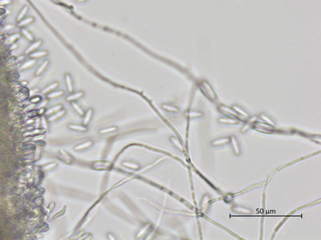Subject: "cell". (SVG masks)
I'll return each mask as SVG.
<instances>
[{"mask_svg": "<svg viewBox=\"0 0 321 240\" xmlns=\"http://www.w3.org/2000/svg\"><path fill=\"white\" fill-rule=\"evenodd\" d=\"M76 1L78 2H85L86 0H76Z\"/></svg>", "mask_w": 321, "mask_h": 240, "instance_id": "46", "label": "cell"}, {"mask_svg": "<svg viewBox=\"0 0 321 240\" xmlns=\"http://www.w3.org/2000/svg\"><path fill=\"white\" fill-rule=\"evenodd\" d=\"M28 9L27 6H25V7L23 8V10L20 11V13H19L18 17H17V21L18 22L20 21L21 20H22L24 18V17H25V16L26 15V14H27V13L28 11Z\"/></svg>", "mask_w": 321, "mask_h": 240, "instance_id": "34", "label": "cell"}, {"mask_svg": "<svg viewBox=\"0 0 321 240\" xmlns=\"http://www.w3.org/2000/svg\"><path fill=\"white\" fill-rule=\"evenodd\" d=\"M107 238L110 240H116L117 239V238L112 234L111 233H107Z\"/></svg>", "mask_w": 321, "mask_h": 240, "instance_id": "39", "label": "cell"}, {"mask_svg": "<svg viewBox=\"0 0 321 240\" xmlns=\"http://www.w3.org/2000/svg\"><path fill=\"white\" fill-rule=\"evenodd\" d=\"M28 83L27 82H21V85H22L23 86H27V85H28Z\"/></svg>", "mask_w": 321, "mask_h": 240, "instance_id": "45", "label": "cell"}, {"mask_svg": "<svg viewBox=\"0 0 321 240\" xmlns=\"http://www.w3.org/2000/svg\"><path fill=\"white\" fill-rule=\"evenodd\" d=\"M63 108V106L62 105H55L52 108H50V109H48L46 112H45V115H52L55 113H57V112H58L59 111L61 110Z\"/></svg>", "mask_w": 321, "mask_h": 240, "instance_id": "27", "label": "cell"}, {"mask_svg": "<svg viewBox=\"0 0 321 240\" xmlns=\"http://www.w3.org/2000/svg\"><path fill=\"white\" fill-rule=\"evenodd\" d=\"M232 210L237 213L240 214H250L252 213V211L250 210H248L246 208H245L243 207H241L240 206H234L232 207Z\"/></svg>", "mask_w": 321, "mask_h": 240, "instance_id": "22", "label": "cell"}, {"mask_svg": "<svg viewBox=\"0 0 321 240\" xmlns=\"http://www.w3.org/2000/svg\"><path fill=\"white\" fill-rule=\"evenodd\" d=\"M60 153L61 154V156L62 157L63 161L65 163L68 165H70L72 162H73L74 158L71 156V155L67 153V152L63 149H60Z\"/></svg>", "mask_w": 321, "mask_h": 240, "instance_id": "10", "label": "cell"}, {"mask_svg": "<svg viewBox=\"0 0 321 240\" xmlns=\"http://www.w3.org/2000/svg\"><path fill=\"white\" fill-rule=\"evenodd\" d=\"M68 128L73 131L78 132H87L89 130L87 126L84 125H77V124H70L68 125Z\"/></svg>", "mask_w": 321, "mask_h": 240, "instance_id": "5", "label": "cell"}, {"mask_svg": "<svg viewBox=\"0 0 321 240\" xmlns=\"http://www.w3.org/2000/svg\"><path fill=\"white\" fill-rule=\"evenodd\" d=\"M63 94H64V92L62 90L54 91V92H50L49 93V94L47 95L46 97L48 99H55V98H57L62 97V95H63Z\"/></svg>", "mask_w": 321, "mask_h": 240, "instance_id": "30", "label": "cell"}, {"mask_svg": "<svg viewBox=\"0 0 321 240\" xmlns=\"http://www.w3.org/2000/svg\"><path fill=\"white\" fill-rule=\"evenodd\" d=\"M41 123H42V125L43 126V128H45V130H47L48 129V123H47V121L46 119L45 118V116H42L41 118Z\"/></svg>", "mask_w": 321, "mask_h": 240, "instance_id": "35", "label": "cell"}, {"mask_svg": "<svg viewBox=\"0 0 321 240\" xmlns=\"http://www.w3.org/2000/svg\"><path fill=\"white\" fill-rule=\"evenodd\" d=\"M33 21H34V18L33 17H28V18H25V19H23L22 20L19 21L18 23V26L19 27L23 28V27H25L26 26H28V25H30V24H31Z\"/></svg>", "mask_w": 321, "mask_h": 240, "instance_id": "25", "label": "cell"}, {"mask_svg": "<svg viewBox=\"0 0 321 240\" xmlns=\"http://www.w3.org/2000/svg\"><path fill=\"white\" fill-rule=\"evenodd\" d=\"M152 226V223L151 222H148L144 224L137 232V233L135 235V238L141 239L143 238V236H146V235L149 233V231L151 230Z\"/></svg>", "mask_w": 321, "mask_h": 240, "instance_id": "3", "label": "cell"}, {"mask_svg": "<svg viewBox=\"0 0 321 240\" xmlns=\"http://www.w3.org/2000/svg\"><path fill=\"white\" fill-rule=\"evenodd\" d=\"M113 166L110 162L105 161V160H100V161L95 162L92 163V168L96 170H110Z\"/></svg>", "mask_w": 321, "mask_h": 240, "instance_id": "2", "label": "cell"}, {"mask_svg": "<svg viewBox=\"0 0 321 240\" xmlns=\"http://www.w3.org/2000/svg\"><path fill=\"white\" fill-rule=\"evenodd\" d=\"M21 34L25 36L29 42H33L34 40H35V38L33 36V35H32L30 32L29 31H28L27 29L25 28H21Z\"/></svg>", "mask_w": 321, "mask_h": 240, "instance_id": "26", "label": "cell"}, {"mask_svg": "<svg viewBox=\"0 0 321 240\" xmlns=\"http://www.w3.org/2000/svg\"><path fill=\"white\" fill-rule=\"evenodd\" d=\"M230 138V141L231 143V146H232L233 149H234V151L235 154L237 156L240 155L241 151H240V148L239 146V143L237 141V139L234 137V136H232V137Z\"/></svg>", "mask_w": 321, "mask_h": 240, "instance_id": "8", "label": "cell"}, {"mask_svg": "<svg viewBox=\"0 0 321 240\" xmlns=\"http://www.w3.org/2000/svg\"><path fill=\"white\" fill-rule=\"evenodd\" d=\"M93 145H94V142L91 140H89V141H87L80 143L79 144V145H76L74 148V149L75 151H83V150H85V149L91 148V146H92Z\"/></svg>", "mask_w": 321, "mask_h": 240, "instance_id": "6", "label": "cell"}, {"mask_svg": "<svg viewBox=\"0 0 321 240\" xmlns=\"http://www.w3.org/2000/svg\"><path fill=\"white\" fill-rule=\"evenodd\" d=\"M72 103V108H74V109L76 113L80 115V116H84V114H85V112L83 109V108L80 106L78 103H75V101H73V102H71Z\"/></svg>", "mask_w": 321, "mask_h": 240, "instance_id": "24", "label": "cell"}, {"mask_svg": "<svg viewBox=\"0 0 321 240\" xmlns=\"http://www.w3.org/2000/svg\"><path fill=\"white\" fill-rule=\"evenodd\" d=\"M49 63H50L49 60H45L42 64V65L38 68L37 70L35 72V75L36 76H40V75H41L43 73V72L45 71V69H46L48 66H49Z\"/></svg>", "mask_w": 321, "mask_h": 240, "instance_id": "21", "label": "cell"}, {"mask_svg": "<svg viewBox=\"0 0 321 240\" xmlns=\"http://www.w3.org/2000/svg\"><path fill=\"white\" fill-rule=\"evenodd\" d=\"M42 45V40L41 39L37 40V41L36 42H33V43H32L25 50V54H30L31 53L35 51L37 49L39 48L40 46H41Z\"/></svg>", "mask_w": 321, "mask_h": 240, "instance_id": "4", "label": "cell"}, {"mask_svg": "<svg viewBox=\"0 0 321 240\" xmlns=\"http://www.w3.org/2000/svg\"><path fill=\"white\" fill-rule=\"evenodd\" d=\"M118 130V128L116 126H110L108 128H106L101 129L99 131V134H106L107 133H110L112 132L116 131Z\"/></svg>", "mask_w": 321, "mask_h": 240, "instance_id": "29", "label": "cell"}, {"mask_svg": "<svg viewBox=\"0 0 321 240\" xmlns=\"http://www.w3.org/2000/svg\"><path fill=\"white\" fill-rule=\"evenodd\" d=\"M218 110L221 113L228 116L229 118H235L237 119H241V120H242V121H244L243 118L242 116H240L237 113V112L234 109H233L232 107L230 108L225 105H220L218 107Z\"/></svg>", "mask_w": 321, "mask_h": 240, "instance_id": "1", "label": "cell"}, {"mask_svg": "<svg viewBox=\"0 0 321 240\" xmlns=\"http://www.w3.org/2000/svg\"><path fill=\"white\" fill-rule=\"evenodd\" d=\"M93 115H94V109L92 108L88 109L84 116L83 125L85 126H87L88 125H89L91 121Z\"/></svg>", "mask_w": 321, "mask_h": 240, "instance_id": "7", "label": "cell"}, {"mask_svg": "<svg viewBox=\"0 0 321 240\" xmlns=\"http://www.w3.org/2000/svg\"><path fill=\"white\" fill-rule=\"evenodd\" d=\"M230 141V138H218V139H216V140H213L212 142H211V145L213 146H222V145H225V144H227L228 143H229Z\"/></svg>", "mask_w": 321, "mask_h": 240, "instance_id": "18", "label": "cell"}, {"mask_svg": "<svg viewBox=\"0 0 321 240\" xmlns=\"http://www.w3.org/2000/svg\"><path fill=\"white\" fill-rule=\"evenodd\" d=\"M20 34H14V35H12L11 36H10L9 37H8L6 39V44H11L13 43H14L15 41H17V40L20 38Z\"/></svg>", "mask_w": 321, "mask_h": 240, "instance_id": "31", "label": "cell"}, {"mask_svg": "<svg viewBox=\"0 0 321 240\" xmlns=\"http://www.w3.org/2000/svg\"><path fill=\"white\" fill-rule=\"evenodd\" d=\"M218 122L226 124V125H237L238 123V119L235 118H218Z\"/></svg>", "mask_w": 321, "mask_h": 240, "instance_id": "17", "label": "cell"}, {"mask_svg": "<svg viewBox=\"0 0 321 240\" xmlns=\"http://www.w3.org/2000/svg\"><path fill=\"white\" fill-rule=\"evenodd\" d=\"M59 86V82H53V83L50 84L49 85H48L46 88H45L43 90H42L41 93L42 94H43L49 93L52 92V91L55 90Z\"/></svg>", "mask_w": 321, "mask_h": 240, "instance_id": "15", "label": "cell"}, {"mask_svg": "<svg viewBox=\"0 0 321 240\" xmlns=\"http://www.w3.org/2000/svg\"><path fill=\"white\" fill-rule=\"evenodd\" d=\"M39 91V90L38 88H33L30 91V97H31V96L34 95L35 93H37L38 91Z\"/></svg>", "mask_w": 321, "mask_h": 240, "instance_id": "41", "label": "cell"}, {"mask_svg": "<svg viewBox=\"0 0 321 240\" xmlns=\"http://www.w3.org/2000/svg\"><path fill=\"white\" fill-rule=\"evenodd\" d=\"M260 118L261 119L263 120V122H265V123L269 125H271L272 126H275V122L273 121V120L270 118L268 116L264 115V114H262L260 115Z\"/></svg>", "mask_w": 321, "mask_h": 240, "instance_id": "32", "label": "cell"}, {"mask_svg": "<svg viewBox=\"0 0 321 240\" xmlns=\"http://www.w3.org/2000/svg\"><path fill=\"white\" fill-rule=\"evenodd\" d=\"M84 93L83 91H78L75 93H72L70 94L69 96H68V97L66 98V101H69V102H73L80 98H81L82 97H84Z\"/></svg>", "mask_w": 321, "mask_h": 240, "instance_id": "11", "label": "cell"}, {"mask_svg": "<svg viewBox=\"0 0 321 240\" xmlns=\"http://www.w3.org/2000/svg\"><path fill=\"white\" fill-rule=\"evenodd\" d=\"M170 139V141L172 143L173 145L176 148L178 149L180 151H183V146L182 145L181 143L180 142V141L178 138H176L174 137H171Z\"/></svg>", "mask_w": 321, "mask_h": 240, "instance_id": "28", "label": "cell"}, {"mask_svg": "<svg viewBox=\"0 0 321 240\" xmlns=\"http://www.w3.org/2000/svg\"><path fill=\"white\" fill-rule=\"evenodd\" d=\"M37 63V61L35 59H31L26 61L25 63H24L23 64H22L21 66H20V69L21 71H23V70H26L27 69H29L31 67H33L35 64Z\"/></svg>", "mask_w": 321, "mask_h": 240, "instance_id": "20", "label": "cell"}, {"mask_svg": "<svg viewBox=\"0 0 321 240\" xmlns=\"http://www.w3.org/2000/svg\"><path fill=\"white\" fill-rule=\"evenodd\" d=\"M56 166H57V164H56V163H52V164H50V165H47V166H45V167H44V168H43V170H50V169L53 168L55 167Z\"/></svg>", "mask_w": 321, "mask_h": 240, "instance_id": "36", "label": "cell"}, {"mask_svg": "<svg viewBox=\"0 0 321 240\" xmlns=\"http://www.w3.org/2000/svg\"><path fill=\"white\" fill-rule=\"evenodd\" d=\"M184 115L186 117L189 118H199L203 116V113L202 112L198 111H193V110H189L187 111L184 113Z\"/></svg>", "mask_w": 321, "mask_h": 240, "instance_id": "19", "label": "cell"}, {"mask_svg": "<svg viewBox=\"0 0 321 240\" xmlns=\"http://www.w3.org/2000/svg\"><path fill=\"white\" fill-rule=\"evenodd\" d=\"M35 107V104H31V105H28V106L26 108V109L28 110V111H29V110H31V109H32L33 108H34Z\"/></svg>", "mask_w": 321, "mask_h": 240, "instance_id": "44", "label": "cell"}, {"mask_svg": "<svg viewBox=\"0 0 321 240\" xmlns=\"http://www.w3.org/2000/svg\"><path fill=\"white\" fill-rule=\"evenodd\" d=\"M92 236V235L91 233H85L84 235V236H82L81 238H80L79 239H85V240H89V239H91V238H89V236Z\"/></svg>", "mask_w": 321, "mask_h": 240, "instance_id": "38", "label": "cell"}, {"mask_svg": "<svg viewBox=\"0 0 321 240\" xmlns=\"http://www.w3.org/2000/svg\"><path fill=\"white\" fill-rule=\"evenodd\" d=\"M65 83H66L68 92L70 93H73L74 91L73 83H72V79L71 76L68 73H66L65 75Z\"/></svg>", "mask_w": 321, "mask_h": 240, "instance_id": "16", "label": "cell"}, {"mask_svg": "<svg viewBox=\"0 0 321 240\" xmlns=\"http://www.w3.org/2000/svg\"><path fill=\"white\" fill-rule=\"evenodd\" d=\"M162 108L167 111H169V112H171V113H178V112L180 111V109L178 107H176V106L174 105H170V104H163L162 105Z\"/></svg>", "mask_w": 321, "mask_h": 240, "instance_id": "23", "label": "cell"}, {"mask_svg": "<svg viewBox=\"0 0 321 240\" xmlns=\"http://www.w3.org/2000/svg\"><path fill=\"white\" fill-rule=\"evenodd\" d=\"M48 54H49V52L47 51H35L30 54V57L31 59L37 60L38 58H41L44 57H46V56L48 55Z\"/></svg>", "mask_w": 321, "mask_h": 240, "instance_id": "12", "label": "cell"}, {"mask_svg": "<svg viewBox=\"0 0 321 240\" xmlns=\"http://www.w3.org/2000/svg\"><path fill=\"white\" fill-rule=\"evenodd\" d=\"M40 79H41V78H40V76H36V77L33 78V79H32L30 82L29 83H28V86L29 88H33L36 85H37L39 82L40 81Z\"/></svg>", "mask_w": 321, "mask_h": 240, "instance_id": "33", "label": "cell"}, {"mask_svg": "<svg viewBox=\"0 0 321 240\" xmlns=\"http://www.w3.org/2000/svg\"><path fill=\"white\" fill-rule=\"evenodd\" d=\"M121 165L127 168H129L133 170H138L140 169V168H141V166L139 164L135 163V162H130V161H123L121 163Z\"/></svg>", "mask_w": 321, "mask_h": 240, "instance_id": "9", "label": "cell"}, {"mask_svg": "<svg viewBox=\"0 0 321 240\" xmlns=\"http://www.w3.org/2000/svg\"><path fill=\"white\" fill-rule=\"evenodd\" d=\"M48 103V100H45L43 101H42V103H40V105L38 106V108H44Z\"/></svg>", "mask_w": 321, "mask_h": 240, "instance_id": "37", "label": "cell"}, {"mask_svg": "<svg viewBox=\"0 0 321 240\" xmlns=\"http://www.w3.org/2000/svg\"><path fill=\"white\" fill-rule=\"evenodd\" d=\"M13 28H14V26L13 25H6L3 30V31H8V30H10L11 29H13Z\"/></svg>", "mask_w": 321, "mask_h": 240, "instance_id": "42", "label": "cell"}, {"mask_svg": "<svg viewBox=\"0 0 321 240\" xmlns=\"http://www.w3.org/2000/svg\"><path fill=\"white\" fill-rule=\"evenodd\" d=\"M42 132H43V131H42V130H36L33 131V132H31V133H30V132H28V133H25V134H26V135H27V134H28V135H30V134H39V133H42Z\"/></svg>", "mask_w": 321, "mask_h": 240, "instance_id": "40", "label": "cell"}, {"mask_svg": "<svg viewBox=\"0 0 321 240\" xmlns=\"http://www.w3.org/2000/svg\"><path fill=\"white\" fill-rule=\"evenodd\" d=\"M66 113V111L65 109H61L60 111H59L58 112H57V113H55L53 115H52L49 118V121L50 122H55L56 121V120H57L59 119H60V118H62V116H63L64 115H65Z\"/></svg>", "mask_w": 321, "mask_h": 240, "instance_id": "13", "label": "cell"}, {"mask_svg": "<svg viewBox=\"0 0 321 240\" xmlns=\"http://www.w3.org/2000/svg\"><path fill=\"white\" fill-rule=\"evenodd\" d=\"M232 108L240 116H242L243 118L244 121H246V119H247L248 118H249V115H248V114L242 108H240L237 105H234L232 106Z\"/></svg>", "mask_w": 321, "mask_h": 240, "instance_id": "14", "label": "cell"}, {"mask_svg": "<svg viewBox=\"0 0 321 240\" xmlns=\"http://www.w3.org/2000/svg\"><path fill=\"white\" fill-rule=\"evenodd\" d=\"M40 100V97H35V98H33L31 100V102L33 103H36L38 102Z\"/></svg>", "mask_w": 321, "mask_h": 240, "instance_id": "43", "label": "cell"}]
</instances>
